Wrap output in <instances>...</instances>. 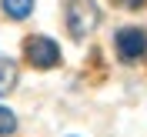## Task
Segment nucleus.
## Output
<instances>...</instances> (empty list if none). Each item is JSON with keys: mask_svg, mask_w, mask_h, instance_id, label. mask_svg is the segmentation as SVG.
Masks as SVG:
<instances>
[{"mask_svg": "<svg viewBox=\"0 0 147 137\" xmlns=\"http://www.w3.org/2000/svg\"><path fill=\"white\" fill-rule=\"evenodd\" d=\"M114 3H120V7H127V10H137V7H144V0H114Z\"/></svg>", "mask_w": 147, "mask_h": 137, "instance_id": "obj_7", "label": "nucleus"}, {"mask_svg": "<svg viewBox=\"0 0 147 137\" xmlns=\"http://www.w3.org/2000/svg\"><path fill=\"white\" fill-rule=\"evenodd\" d=\"M17 130V117H13V110L0 107V137H10Z\"/></svg>", "mask_w": 147, "mask_h": 137, "instance_id": "obj_6", "label": "nucleus"}, {"mask_svg": "<svg viewBox=\"0 0 147 137\" xmlns=\"http://www.w3.org/2000/svg\"><path fill=\"white\" fill-rule=\"evenodd\" d=\"M117 54H120V60H137V57H144L147 54V30H140V27H124L117 34Z\"/></svg>", "mask_w": 147, "mask_h": 137, "instance_id": "obj_3", "label": "nucleus"}, {"mask_svg": "<svg viewBox=\"0 0 147 137\" xmlns=\"http://www.w3.org/2000/svg\"><path fill=\"white\" fill-rule=\"evenodd\" d=\"M24 54H27V60H30L34 67H40V70L60 64V47H57L50 37H27Z\"/></svg>", "mask_w": 147, "mask_h": 137, "instance_id": "obj_2", "label": "nucleus"}, {"mask_svg": "<svg viewBox=\"0 0 147 137\" xmlns=\"http://www.w3.org/2000/svg\"><path fill=\"white\" fill-rule=\"evenodd\" d=\"M64 20H67V30H70L74 37H84V34H90V30L97 27L100 10H97L94 0H67Z\"/></svg>", "mask_w": 147, "mask_h": 137, "instance_id": "obj_1", "label": "nucleus"}, {"mask_svg": "<svg viewBox=\"0 0 147 137\" xmlns=\"http://www.w3.org/2000/svg\"><path fill=\"white\" fill-rule=\"evenodd\" d=\"M30 10H34V0H3V13L13 17V20L30 17Z\"/></svg>", "mask_w": 147, "mask_h": 137, "instance_id": "obj_5", "label": "nucleus"}, {"mask_svg": "<svg viewBox=\"0 0 147 137\" xmlns=\"http://www.w3.org/2000/svg\"><path fill=\"white\" fill-rule=\"evenodd\" d=\"M17 84V64L10 57H0V94H7Z\"/></svg>", "mask_w": 147, "mask_h": 137, "instance_id": "obj_4", "label": "nucleus"}]
</instances>
